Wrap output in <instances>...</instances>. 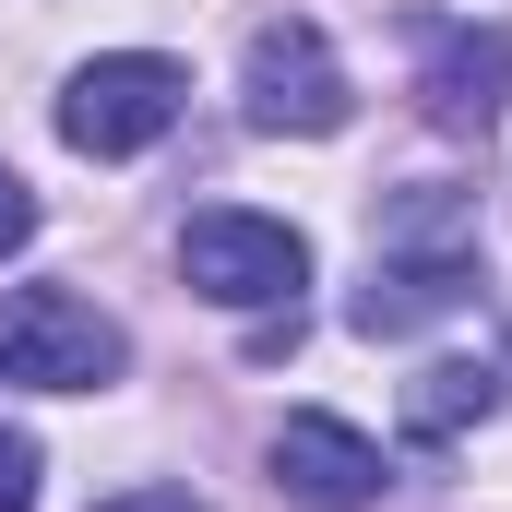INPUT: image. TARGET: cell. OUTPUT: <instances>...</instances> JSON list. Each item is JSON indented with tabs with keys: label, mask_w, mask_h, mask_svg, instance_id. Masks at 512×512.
Instances as JSON below:
<instances>
[{
	"label": "cell",
	"mask_w": 512,
	"mask_h": 512,
	"mask_svg": "<svg viewBox=\"0 0 512 512\" xmlns=\"http://www.w3.org/2000/svg\"><path fill=\"white\" fill-rule=\"evenodd\" d=\"M239 108H251V131H286V143H334V131L358 120V84H346L334 36H322L310 12H286V24H262L251 48H239Z\"/></svg>",
	"instance_id": "obj_2"
},
{
	"label": "cell",
	"mask_w": 512,
	"mask_h": 512,
	"mask_svg": "<svg viewBox=\"0 0 512 512\" xmlns=\"http://www.w3.org/2000/svg\"><path fill=\"white\" fill-rule=\"evenodd\" d=\"M179 96H191L179 60H155V48H108V60H84V72L60 84V143L96 155V167H120V155H143V143H167Z\"/></svg>",
	"instance_id": "obj_3"
},
{
	"label": "cell",
	"mask_w": 512,
	"mask_h": 512,
	"mask_svg": "<svg viewBox=\"0 0 512 512\" xmlns=\"http://www.w3.org/2000/svg\"><path fill=\"white\" fill-rule=\"evenodd\" d=\"M24 239H36V191H24V179H12V167H0V262L24 251Z\"/></svg>",
	"instance_id": "obj_10"
},
{
	"label": "cell",
	"mask_w": 512,
	"mask_h": 512,
	"mask_svg": "<svg viewBox=\"0 0 512 512\" xmlns=\"http://www.w3.org/2000/svg\"><path fill=\"white\" fill-rule=\"evenodd\" d=\"M120 370H131V334L96 298H72V286H12L0 298V382H24V393H108Z\"/></svg>",
	"instance_id": "obj_1"
},
{
	"label": "cell",
	"mask_w": 512,
	"mask_h": 512,
	"mask_svg": "<svg viewBox=\"0 0 512 512\" xmlns=\"http://www.w3.org/2000/svg\"><path fill=\"white\" fill-rule=\"evenodd\" d=\"M179 274H191V298H215V310H298V286H310V239H298L286 215H239V203H215V215L179 227Z\"/></svg>",
	"instance_id": "obj_4"
},
{
	"label": "cell",
	"mask_w": 512,
	"mask_h": 512,
	"mask_svg": "<svg viewBox=\"0 0 512 512\" xmlns=\"http://www.w3.org/2000/svg\"><path fill=\"white\" fill-rule=\"evenodd\" d=\"M262 465H274V489H286L298 512H370V501H382V477H393L382 441L346 429V417H322V405H298V417L274 429Z\"/></svg>",
	"instance_id": "obj_5"
},
{
	"label": "cell",
	"mask_w": 512,
	"mask_h": 512,
	"mask_svg": "<svg viewBox=\"0 0 512 512\" xmlns=\"http://www.w3.org/2000/svg\"><path fill=\"white\" fill-rule=\"evenodd\" d=\"M489 405H501V370H489V358H429V370L405 382V441H465Z\"/></svg>",
	"instance_id": "obj_8"
},
{
	"label": "cell",
	"mask_w": 512,
	"mask_h": 512,
	"mask_svg": "<svg viewBox=\"0 0 512 512\" xmlns=\"http://www.w3.org/2000/svg\"><path fill=\"white\" fill-rule=\"evenodd\" d=\"M417 108H429V131H501L512 36L501 24H429L417 36Z\"/></svg>",
	"instance_id": "obj_6"
},
{
	"label": "cell",
	"mask_w": 512,
	"mask_h": 512,
	"mask_svg": "<svg viewBox=\"0 0 512 512\" xmlns=\"http://www.w3.org/2000/svg\"><path fill=\"white\" fill-rule=\"evenodd\" d=\"M96 512H215V501H191V489H120V501H96Z\"/></svg>",
	"instance_id": "obj_11"
},
{
	"label": "cell",
	"mask_w": 512,
	"mask_h": 512,
	"mask_svg": "<svg viewBox=\"0 0 512 512\" xmlns=\"http://www.w3.org/2000/svg\"><path fill=\"white\" fill-rule=\"evenodd\" d=\"M465 298H477V251H405V239H382L370 251V286L346 298V322L382 346V334H417V322H441Z\"/></svg>",
	"instance_id": "obj_7"
},
{
	"label": "cell",
	"mask_w": 512,
	"mask_h": 512,
	"mask_svg": "<svg viewBox=\"0 0 512 512\" xmlns=\"http://www.w3.org/2000/svg\"><path fill=\"white\" fill-rule=\"evenodd\" d=\"M0 512H36V441L0 429Z\"/></svg>",
	"instance_id": "obj_9"
}]
</instances>
